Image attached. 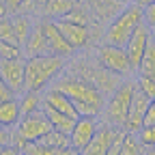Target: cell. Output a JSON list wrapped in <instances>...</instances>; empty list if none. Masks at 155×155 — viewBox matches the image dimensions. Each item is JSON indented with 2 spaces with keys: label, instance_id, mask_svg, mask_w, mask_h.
<instances>
[{
  "label": "cell",
  "instance_id": "obj_5",
  "mask_svg": "<svg viewBox=\"0 0 155 155\" xmlns=\"http://www.w3.org/2000/svg\"><path fill=\"white\" fill-rule=\"evenodd\" d=\"M136 91H138V84H136V80H125V82L119 84V88H116V91L110 95L108 104H106L104 110H101L104 116H106V123L116 125V127H123Z\"/></svg>",
  "mask_w": 155,
  "mask_h": 155
},
{
  "label": "cell",
  "instance_id": "obj_13",
  "mask_svg": "<svg viewBox=\"0 0 155 155\" xmlns=\"http://www.w3.org/2000/svg\"><path fill=\"white\" fill-rule=\"evenodd\" d=\"M84 5L91 9L95 22L110 24L112 19L125 9L127 2H123V0H84Z\"/></svg>",
  "mask_w": 155,
  "mask_h": 155
},
{
  "label": "cell",
  "instance_id": "obj_35",
  "mask_svg": "<svg viewBox=\"0 0 155 155\" xmlns=\"http://www.w3.org/2000/svg\"><path fill=\"white\" fill-rule=\"evenodd\" d=\"M7 144H11V131H9V127L0 125V149Z\"/></svg>",
  "mask_w": 155,
  "mask_h": 155
},
{
  "label": "cell",
  "instance_id": "obj_37",
  "mask_svg": "<svg viewBox=\"0 0 155 155\" xmlns=\"http://www.w3.org/2000/svg\"><path fill=\"white\" fill-rule=\"evenodd\" d=\"M151 2H155V0H136V5H140L142 9H144V7H149Z\"/></svg>",
  "mask_w": 155,
  "mask_h": 155
},
{
  "label": "cell",
  "instance_id": "obj_21",
  "mask_svg": "<svg viewBox=\"0 0 155 155\" xmlns=\"http://www.w3.org/2000/svg\"><path fill=\"white\" fill-rule=\"evenodd\" d=\"M41 142L43 144H48V147H54L58 153H69L71 151V140H69V134H65V131H61V129H50L43 138H41Z\"/></svg>",
  "mask_w": 155,
  "mask_h": 155
},
{
  "label": "cell",
  "instance_id": "obj_11",
  "mask_svg": "<svg viewBox=\"0 0 155 155\" xmlns=\"http://www.w3.org/2000/svg\"><path fill=\"white\" fill-rule=\"evenodd\" d=\"M149 104H151V99L138 88L134 93V99H131V106H129V112H127V119H125V123H123V127L127 129V131H136L138 134L140 129H142V125H144V114H147V108H149Z\"/></svg>",
  "mask_w": 155,
  "mask_h": 155
},
{
  "label": "cell",
  "instance_id": "obj_3",
  "mask_svg": "<svg viewBox=\"0 0 155 155\" xmlns=\"http://www.w3.org/2000/svg\"><path fill=\"white\" fill-rule=\"evenodd\" d=\"M142 19H144V11H142L140 5H127L110 24H106V30H104L106 43L125 48L131 32L136 30V26H138Z\"/></svg>",
  "mask_w": 155,
  "mask_h": 155
},
{
  "label": "cell",
  "instance_id": "obj_34",
  "mask_svg": "<svg viewBox=\"0 0 155 155\" xmlns=\"http://www.w3.org/2000/svg\"><path fill=\"white\" fill-rule=\"evenodd\" d=\"M153 123H155V99H151V104L147 108V114H144V125H153Z\"/></svg>",
  "mask_w": 155,
  "mask_h": 155
},
{
  "label": "cell",
  "instance_id": "obj_28",
  "mask_svg": "<svg viewBox=\"0 0 155 155\" xmlns=\"http://www.w3.org/2000/svg\"><path fill=\"white\" fill-rule=\"evenodd\" d=\"M0 39H2V41L17 43V37H15V28H13V19H11V15L0 17Z\"/></svg>",
  "mask_w": 155,
  "mask_h": 155
},
{
  "label": "cell",
  "instance_id": "obj_8",
  "mask_svg": "<svg viewBox=\"0 0 155 155\" xmlns=\"http://www.w3.org/2000/svg\"><path fill=\"white\" fill-rule=\"evenodd\" d=\"M99 129V123H97V116L91 114H80L75 119L73 129L69 131V140H71V151L82 153L86 149V144L93 140V136Z\"/></svg>",
  "mask_w": 155,
  "mask_h": 155
},
{
  "label": "cell",
  "instance_id": "obj_2",
  "mask_svg": "<svg viewBox=\"0 0 155 155\" xmlns=\"http://www.w3.org/2000/svg\"><path fill=\"white\" fill-rule=\"evenodd\" d=\"M65 69L63 56L56 54H41V56H30L24 67V91H43L54 78Z\"/></svg>",
  "mask_w": 155,
  "mask_h": 155
},
{
  "label": "cell",
  "instance_id": "obj_38",
  "mask_svg": "<svg viewBox=\"0 0 155 155\" xmlns=\"http://www.w3.org/2000/svg\"><path fill=\"white\" fill-rule=\"evenodd\" d=\"M35 5H37V9H43L48 5V0H35Z\"/></svg>",
  "mask_w": 155,
  "mask_h": 155
},
{
  "label": "cell",
  "instance_id": "obj_15",
  "mask_svg": "<svg viewBox=\"0 0 155 155\" xmlns=\"http://www.w3.org/2000/svg\"><path fill=\"white\" fill-rule=\"evenodd\" d=\"M114 127L116 125H99L97 134L93 136V140L86 144V149L82 153L86 155H108L110 147H112V136H114Z\"/></svg>",
  "mask_w": 155,
  "mask_h": 155
},
{
  "label": "cell",
  "instance_id": "obj_19",
  "mask_svg": "<svg viewBox=\"0 0 155 155\" xmlns=\"http://www.w3.org/2000/svg\"><path fill=\"white\" fill-rule=\"evenodd\" d=\"M19 119H22V112H19V101L15 97H11V99L0 104V125L11 129L19 123Z\"/></svg>",
  "mask_w": 155,
  "mask_h": 155
},
{
  "label": "cell",
  "instance_id": "obj_10",
  "mask_svg": "<svg viewBox=\"0 0 155 155\" xmlns=\"http://www.w3.org/2000/svg\"><path fill=\"white\" fill-rule=\"evenodd\" d=\"M58 30L65 35V39L73 45V50H84L93 37V30L91 26H82V24H75V22H69V19L61 17V19H54Z\"/></svg>",
  "mask_w": 155,
  "mask_h": 155
},
{
  "label": "cell",
  "instance_id": "obj_22",
  "mask_svg": "<svg viewBox=\"0 0 155 155\" xmlns=\"http://www.w3.org/2000/svg\"><path fill=\"white\" fill-rule=\"evenodd\" d=\"M11 19H13V28H15L17 43H19V45H24L26 37H28V35H30V30H32V17H30V15H26V13H15Z\"/></svg>",
  "mask_w": 155,
  "mask_h": 155
},
{
  "label": "cell",
  "instance_id": "obj_20",
  "mask_svg": "<svg viewBox=\"0 0 155 155\" xmlns=\"http://www.w3.org/2000/svg\"><path fill=\"white\" fill-rule=\"evenodd\" d=\"M80 0H48V5L41 9L43 11V15L48 17V19H61V17H65Z\"/></svg>",
  "mask_w": 155,
  "mask_h": 155
},
{
  "label": "cell",
  "instance_id": "obj_25",
  "mask_svg": "<svg viewBox=\"0 0 155 155\" xmlns=\"http://www.w3.org/2000/svg\"><path fill=\"white\" fill-rule=\"evenodd\" d=\"M41 104H43V99L39 97V93H35V91H24L22 99H19V112H22V116H26V114H30V112H37L39 108H41Z\"/></svg>",
  "mask_w": 155,
  "mask_h": 155
},
{
  "label": "cell",
  "instance_id": "obj_12",
  "mask_svg": "<svg viewBox=\"0 0 155 155\" xmlns=\"http://www.w3.org/2000/svg\"><path fill=\"white\" fill-rule=\"evenodd\" d=\"M43 30H45V39H48V52L56 54V56H71L75 50L73 45L65 39V35L58 30L54 19H43Z\"/></svg>",
  "mask_w": 155,
  "mask_h": 155
},
{
  "label": "cell",
  "instance_id": "obj_27",
  "mask_svg": "<svg viewBox=\"0 0 155 155\" xmlns=\"http://www.w3.org/2000/svg\"><path fill=\"white\" fill-rule=\"evenodd\" d=\"M24 50L19 43H11V41H2L0 39V61H7V58H22Z\"/></svg>",
  "mask_w": 155,
  "mask_h": 155
},
{
  "label": "cell",
  "instance_id": "obj_23",
  "mask_svg": "<svg viewBox=\"0 0 155 155\" xmlns=\"http://www.w3.org/2000/svg\"><path fill=\"white\" fill-rule=\"evenodd\" d=\"M138 71L140 75H149L155 80V37L149 39V43H147V52L142 56V61L138 65Z\"/></svg>",
  "mask_w": 155,
  "mask_h": 155
},
{
  "label": "cell",
  "instance_id": "obj_9",
  "mask_svg": "<svg viewBox=\"0 0 155 155\" xmlns=\"http://www.w3.org/2000/svg\"><path fill=\"white\" fill-rule=\"evenodd\" d=\"M151 37H153V35H151V26L142 19V22L136 26V30L131 32L129 41L125 43V52H127V56H129V63H131L134 71L138 69L142 56H144V52H147V43H149Z\"/></svg>",
  "mask_w": 155,
  "mask_h": 155
},
{
  "label": "cell",
  "instance_id": "obj_29",
  "mask_svg": "<svg viewBox=\"0 0 155 155\" xmlns=\"http://www.w3.org/2000/svg\"><path fill=\"white\" fill-rule=\"evenodd\" d=\"M136 84H138V88L149 97V99H155V80L149 75H140L138 80H136Z\"/></svg>",
  "mask_w": 155,
  "mask_h": 155
},
{
  "label": "cell",
  "instance_id": "obj_33",
  "mask_svg": "<svg viewBox=\"0 0 155 155\" xmlns=\"http://www.w3.org/2000/svg\"><path fill=\"white\" fill-rule=\"evenodd\" d=\"M142 11H144V22L151 26V30H155V2H151V5L144 7Z\"/></svg>",
  "mask_w": 155,
  "mask_h": 155
},
{
  "label": "cell",
  "instance_id": "obj_24",
  "mask_svg": "<svg viewBox=\"0 0 155 155\" xmlns=\"http://www.w3.org/2000/svg\"><path fill=\"white\" fill-rule=\"evenodd\" d=\"M65 19H69V22H75V24H82V26H91L93 22H95V17H93V13H91V9L84 5V0H80L67 15H65Z\"/></svg>",
  "mask_w": 155,
  "mask_h": 155
},
{
  "label": "cell",
  "instance_id": "obj_31",
  "mask_svg": "<svg viewBox=\"0 0 155 155\" xmlns=\"http://www.w3.org/2000/svg\"><path fill=\"white\" fill-rule=\"evenodd\" d=\"M123 138H125V127L119 129L114 127V136H112V147H110V155H119L121 147H123Z\"/></svg>",
  "mask_w": 155,
  "mask_h": 155
},
{
  "label": "cell",
  "instance_id": "obj_18",
  "mask_svg": "<svg viewBox=\"0 0 155 155\" xmlns=\"http://www.w3.org/2000/svg\"><path fill=\"white\" fill-rule=\"evenodd\" d=\"M41 110L45 112V116L50 119V123H52V127L54 129H61V131H65V134H69L71 129H73V125H75V119L73 116H69V114H65V112H61V110H56V108H52L50 104H41Z\"/></svg>",
  "mask_w": 155,
  "mask_h": 155
},
{
  "label": "cell",
  "instance_id": "obj_30",
  "mask_svg": "<svg viewBox=\"0 0 155 155\" xmlns=\"http://www.w3.org/2000/svg\"><path fill=\"white\" fill-rule=\"evenodd\" d=\"M138 138H140L142 147H155V123L153 125H144L138 131Z\"/></svg>",
  "mask_w": 155,
  "mask_h": 155
},
{
  "label": "cell",
  "instance_id": "obj_1",
  "mask_svg": "<svg viewBox=\"0 0 155 155\" xmlns=\"http://www.w3.org/2000/svg\"><path fill=\"white\" fill-rule=\"evenodd\" d=\"M54 88H58L65 95H69V99L73 101V106L78 108L80 114L97 116L104 110V106H106V95L95 84H91L88 80H84V78L75 75V73L58 78V80L54 82Z\"/></svg>",
  "mask_w": 155,
  "mask_h": 155
},
{
  "label": "cell",
  "instance_id": "obj_17",
  "mask_svg": "<svg viewBox=\"0 0 155 155\" xmlns=\"http://www.w3.org/2000/svg\"><path fill=\"white\" fill-rule=\"evenodd\" d=\"M45 104H50L52 108H56V110H61V112H65V114H69V116H73V119H78L80 116V112H78V108L73 106V101L69 99V95H65L63 91H58V88H50L48 91V95H45V99H43Z\"/></svg>",
  "mask_w": 155,
  "mask_h": 155
},
{
  "label": "cell",
  "instance_id": "obj_26",
  "mask_svg": "<svg viewBox=\"0 0 155 155\" xmlns=\"http://www.w3.org/2000/svg\"><path fill=\"white\" fill-rule=\"evenodd\" d=\"M142 142L138 138V134L136 131H127L125 129V138H123V147H121V153L123 155H138L142 153Z\"/></svg>",
  "mask_w": 155,
  "mask_h": 155
},
{
  "label": "cell",
  "instance_id": "obj_14",
  "mask_svg": "<svg viewBox=\"0 0 155 155\" xmlns=\"http://www.w3.org/2000/svg\"><path fill=\"white\" fill-rule=\"evenodd\" d=\"M24 67H26V61H22V58H7V61H0V75L5 78V82L15 93L24 91Z\"/></svg>",
  "mask_w": 155,
  "mask_h": 155
},
{
  "label": "cell",
  "instance_id": "obj_6",
  "mask_svg": "<svg viewBox=\"0 0 155 155\" xmlns=\"http://www.w3.org/2000/svg\"><path fill=\"white\" fill-rule=\"evenodd\" d=\"M50 129H52V123L45 116V112L43 110H37V112H30V114L22 116L15 131L22 136L26 142H37V140H41Z\"/></svg>",
  "mask_w": 155,
  "mask_h": 155
},
{
  "label": "cell",
  "instance_id": "obj_4",
  "mask_svg": "<svg viewBox=\"0 0 155 155\" xmlns=\"http://www.w3.org/2000/svg\"><path fill=\"white\" fill-rule=\"evenodd\" d=\"M71 69L75 71V75H80L84 80H88L91 84H95L104 95H112L116 88H119V84L123 82L119 73L106 69L99 61L93 63L91 58H80V61H75L71 65Z\"/></svg>",
  "mask_w": 155,
  "mask_h": 155
},
{
  "label": "cell",
  "instance_id": "obj_32",
  "mask_svg": "<svg viewBox=\"0 0 155 155\" xmlns=\"http://www.w3.org/2000/svg\"><path fill=\"white\" fill-rule=\"evenodd\" d=\"M15 95V91L5 82V78L2 75H0V104H2V101H7V99H11V97Z\"/></svg>",
  "mask_w": 155,
  "mask_h": 155
},
{
  "label": "cell",
  "instance_id": "obj_16",
  "mask_svg": "<svg viewBox=\"0 0 155 155\" xmlns=\"http://www.w3.org/2000/svg\"><path fill=\"white\" fill-rule=\"evenodd\" d=\"M22 50H24V56H28V58L48 54V39H45V30H43V19L37 22V24H32V30L26 37Z\"/></svg>",
  "mask_w": 155,
  "mask_h": 155
},
{
  "label": "cell",
  "instance_id": "obj_7",
  "mask_svg": "<svg viewBox=\"0 0 155 155\" xmlns=\"http://www.w3.org/2000/svg\"><path fill=\"white\" fill-rule=\"evenodd\" d=\"M97 61H99L106 69L119 73V75H129L134 71L125 48H119V45H110V43L101 45L97 50Z\"/></svg>",
  "mask_w": 155,
  "mask_h": 155
},
{
  "label": "cell",
  "instance_id": "obj_39",
  "mask_svg": "<svg viewBox=\"0 0 155 155\" xmlns=\"http://www.w3.org/2000/svg\"><path fill=\"white\" fill-rule=\"evenodd\" d=\"M123 2H131V0H123Z\"/></svg>",
  "mask_w": 155,
  "mask_h": 155
},
{
  "label": "cell",
  "instance_id": "obj_36",
  "mask_svg": "<svg viewBox=\"0 0 155 155\" xmlns=\"http://www.w3.org/2000/svg\"><path fill=\"white\" fill-rule=\"evenodd\" d=\"M22 2H26V0H5V5H7V13H17V9L22 7Z\"/></svg>",
  "mask_w": 155,
  "mask_h": 155
}]
</instances>
